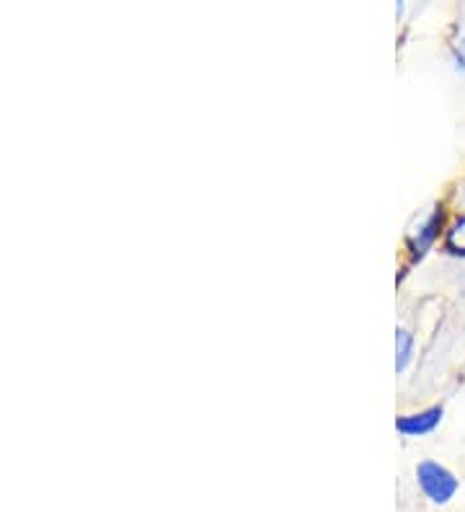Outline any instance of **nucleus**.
Here are the masks:
<instances>
[{
  "label": "nucleus",
  "mask_w": 465,
  "mask_h": 512,
  "mask_svg": "<svg viewBox=\"0 0 465 512\" xmlns=\"http://www.w3.org/2000/svg\"><path fill=\"white\" fill-rule=\"evenodd\" d=\"M416 484L432 505H447L460 489L458 476L437 461H422L416 466Z\"/></svg>",
  "instance_id": "nucleus-1"
},
{
  "label": "nucleus",
  "mask_w": 465,
  "mask_h": 512,
  "mask_svg": "<svg viewBox=\"0 0 465 512\" xmlns=\"http://www.w3.org/2000/svg\"><path fill=\"white\" fill-rule=\"evenodd\" d=\"M442 414H445L442 406H432V409H424V412L416 414H403V417L396 419V430L406 438H422V435H429V432L440 427Z\"/></svg>",
  "instance_id": "nucleus-2"
},
{
  "label": "nucleus",
  "mask_w": 465,
  "mask_h": 512,
  "mask_svg": "<svg viewBox=\"0 0 465 512\" xmlns=\"http://www.w3.org/2000/svg\"><path fill=\"white\" fill-rule=\"evenodd\" d=\"M440 228H442V213L440 210H434V213L424 220L422 228L416 231V236L411 238V254H414V259H422V256L427 254L429 246H432L434 241H437V236H440Z\"/></svg>",
  "instance_id": "nucleus-3"
},
{
  "label": "nucleus",
  "mask_w": 465,
  "mask_h": 512,
  "mask_svg": "<svg viewBox=\"0 0 465 512\" xmlns=\"http://www.w3.org/2000/svg\"><path fill=\"white\" fill-rule=\"evenodd\" d=\"M411 357H414V334L409 329L398 326L396 329V370L403 373L409 368Z\"/></svg>",
  "instance_id": "nucleus-4"
},
{
  "label": "nucleus",
  "mask_w": 465,
  "mask_h": 512,
  "mask_svg": "<svg viewBox=\"0 0 465 512\" xmlns=\"http://www.w3.org/2000/svg\"><path fill=\"white\" fill-rule=\"evenodd\" d=\"M445 249L455 256H465V215L450 225L445 238Z\"/></svg>",
  "instance_id": "nucleus-5"
},
{
  "label": "nucleus",
  "mask_w": 465,
  "mask_h": 512,
  "mask_svg": "<svg viewBox=\"0 0 465 512\" xmlns=\"http://www.w3.org/2000/svg\"><path fill=\"white\" fill-rule=\"evenodd\" d=\"M455 63H458L460 70H465V39L455 44Z\"/></svg>",
  "instance_id": "nucleus-6"
}]
</instances>
